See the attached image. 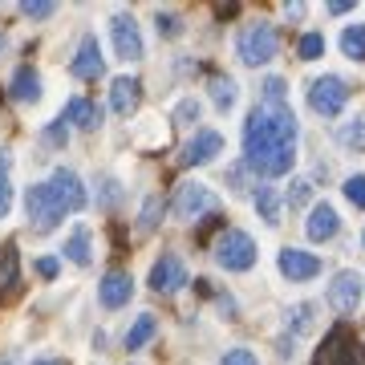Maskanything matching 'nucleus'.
Here are the masks:
<instances>
[{"label":"nucleus","mask_w":365,"mask_h":365,"mask_svg":"<svg viewBox=\"0 0 365 365\" xmlns=\"http://www.w3.org/2000/svg\"><path fill=\"white\" fill-rule=\"evenodd\" d=\"M21 13H25V16H37V21H45V16L57 13V4H53V0H25V4H21Z\"/></svg>","instance_id":"c756f323"},{"label":"nucleus","mask_w":365,"mask_h":365,"mask_svg":"<svg viewBox=\"0 0 365 365\" xmlns=\"http://www.w3.org/2000/svg\"><path fill=\"white\" fill-rule=\"evenodd\" d=\"M211 102L220 106V110H232L235 106V81L215 73V78H211Z\"/></svg>","instance_id":"393cba45"},{"label":"nucleus","mask_w":365,"mask_h":365,"mask_svg":"<svg viewBox=\"0 0 365 365\" xmlns=\"http://www.w3.org/2000/svg\"><path fill=\"white\" fill-rule=\"evenodd\" d=\"M102 69H106V61H102L98 41L86 37L81 41V49H78V57H73V73H78V78H102Z\"/></svg>","instance_id":"a211bd4d"},{"label":"nucleus","mask_w":365,"mask_h":365,"mask_svg":"<svg viewBox=\"0 0 365 365\" xmlns=\"http://www.w3.org/2000/svg\"><path fill=\"white\" fill-rule=\"evenodd\" d=\"M215 260L227 272H248L252 264H256V240L248 232H240V227H227L220 235V244H215Z\"/></svg>","instance_id":"f03ea898"},{"label":"nucleus","mask_w":365,"mask_h":365,"mask_svg":"<svg viewBox=\"0 0 365 365\" xmlns=\"http://www.w3.org/2000/svg\"><path fill=\"white\" fill-rule=\"evenodd\" d=\"M345 199H349L353 207H365V175H353V179H345Z\"/></svg>","instance_id":"c85d7f7f"},{"label":"nucleus","mask_w":365,"mask_h":365,"mask_svg":"<svg viewBox=\"0 0 365 365\" xmlns=\"http://www.w3.org/2000/svg\"><path fill=\"white\" fill-rule=\"evenodd\" d=\"M361 244H365V235H361Z\"/></svg>","instance_id":"37998d69"},{"label":"nucleus","mask_w":365,"mask_h":365,"mask_svg":"<svg viewBox=\"0 0 365 365\" xmlns=\"http://www.w3.org/2000/svg\"><path fill=\"white\" fill-rule=\"evenodd\" d=\"M37 272L45 276V280H53V276L61 272V264L53 260V256H41V260H37Z\"/></svg>","instance_id":"473e14b6"},{"label":"nucleus","mask_w":365,"mask_h":365,"mask_svg":"<svg viewBox=\"0 0 365 365\" xmlns=\"http://www.w3.org/2000/svg\"><path fill=\"white\" fill-rule=\"evenodd\" d=\"M223 365H260V361H256L252 349H232L227 357H223Z\"/></svg>","instance_id":"2f4dec72"},{"label":"nucleus","mask_w":365,"mask_h":365,"mask_svg":"<svg viewBox=\"0 0 365 365\" xmlns=\"http://www.w3.org/2000/svg\"><path fill=\"white\" fill-rule=\"evenodd\" d=\"M134 106H138V81L118 78L114 86H110V110H114V114H130Z\"/></svg>","instance_id":"6ab92c4d"},{"label":"nucleus","mask_w":365,"mask_h":365,"mask_svg":"<svg viewBox=\"0 0 365 365\" xmlns=\"http://www.w3.org/2000/svg\"><path fill=\"white\" fill-rule=\"evenodd\" d=\"M317 365H365V349L345 329H333L325 337V345L317 349Z\"/></svg>","instance_id":"0eeeda50"},{"label":"nucleus","mask_w":365,"mask_h":365,"mask_svg":"<svg viewBox=\"0 0 365 365\" xmlns=\"http://www.w3.org/2000/svg\"><path fill=\"white\" fill-rule=\"evenodd\" d=\"M155 25L163 29V33H175V29H179V21H175L170 13H158V16H155Z\"/></svg>","instance_id":"f704fd0d"},{"label":"nucleus","mask_w":365,"mask_h":365,"mask_svg":"<svg viewBox=\"0 0 365 365\" xmlns=\"http://www.w3.org/2000/svg\"><path fill=\"white\" fill-rule=\"evenodd\" d=\"M33 365H57V361H53V357H41V361H33Z\"/></svg>","instance_id":"ea45409f"},{"label":"nucleus","mask_w":365,"mask_h":365,"mask_svg":"<svg viewBox=\"0 0 365 365\" xmlns=\"http://www.w3.org/2000/svg\"><path fill=\"white\" fill-rule=\"evenodd\" d=\"M0 365H9V361H0Z\"/></svg>","instance_id":"79ce46f5"},{"label":"nucleus","mask_w":365,"mask_h":365,"mask_svg":"<svg viewBox=\"0 0 365 365\" xmlns=\"http://www.w3.org/2000/svg\"><path fill=\"white\" fill-rule=\"evenodd\" d=\"M284 16H288V21H300V16H304V9H300V4H288Z\"/></svg>","instance_id":"58836bf2"},{"label":"nucleus","mask_w":365,"mask_h":365,"mask_svg":"<svg viewBox=\"0 0 365 365\" xmlns=\"http://www.w3.org/2000/svg\"><path fill=\"white\" fill-rule=\"evenodd\" d=\"M223 150V134L220 130H199L191 143L182 146V155H179V163L182 167H199V163H207V158H215Z\"/></svg>","instance_id":"f8f14e48"},{"label":"nucleus","mask_w":365,"mask_h":365,"mask_svg":"<svg viewBox=\"0 0 365 365\" xmlns=\"http://www.w3.org/2000/svg\"><path fill=\"white\" fill-rule=\"evenodd\" d=\"M337 232H341L337 211L329 207V203H317V207L309 211V220H304V235H309V240H317V244H325V240H333Z\"/></svg>","instance_id":"4468645a"},{"label":"nucleus","mask_w":365,"mask_h":365,"mask_svg":"<svg viewBox=\"0 0 365 365\" xmlns=\"http://www.w3.org/2000/svg\"><path fill=\"white\" fill-rule=\"evenodd\" d=\"M280 272L288 280H313L321 272V260H317L313 252H300V248H284L280 252Z\"/></svg>","instance_id":"ddd939ff"},{"label":"nucleus","mask_w":365,"mask_h":365,"mask_svg":"<svg viewBox=\"0 0 365 365\" xmlns=\"http://www.w3.org/2000/svg\"><path fill=\"white\" fill-rule=\"evenodd\" d=\"M49 191L57 195V203H61L66 211H81V207H86V187H81V179H78L69 167H57V170H53Z\"/></svg>","instance_id":"9d476101"},{"label":"nucleus","mask_w":365,"mask_h":365,"mask_svg":"<svg viewBox=\"0 0 365 365\" xmlns=\"http://www.w3.org/2000/svg\"><path fill=\"white\" fill-rule=\"evenodd\" d=\"M337 143L349 146V150H365V114L349 118V122L341 126V130H337Z\"/></svg>","instance_id":"b1692460"},{"label":"nucleus","mask_w":365,"mask_h":365,"mask_svg":"<svg viewBox=\"0 0 365 365\" xmlns=\"http://www.w3.org/2000/svg\"><path fill=\"white\" fill-rule=\"evenodd\" d=\"M349 9H353V0H329V13H333V16L349 13Z\"/></svg>","instance_id":"e433bc0d"},{"label":"nucleus","mask_w":365,"mask_h":365,"mask_svg":"<svg viewBox=\"0 0 365 365\" xmlns=\"http://www.w3.org/2000/svg\"><path fill=\"white\" fill-rule=\"evenodd\" d=\"M345 102H349V86L341 78H333V73H325V78H317L313 86H309V106H313L321 118H337L341 110H345Z\"/></svg>","instance_id":"39448f33"},{"label":"nucleus","mask_w":365,"mask_h":365,"mask_svg":"<svg viewBox=\"0 0 365 365\" xmlns=\"http://www.w3.org/2000/svg\"><path fill=\"white\" fill-rule=\"evenodd\" d=\"M13 211V179H9V167H0V220Z\"/></svg>","instance_id":"cd10ccee"},{"label":"nucleus","mask_w":365,"mask_h":365,"mask_svg":"<svg viewBox=\"0 0 365 365\" xmlns=\"http://www.w3.org/2000/svg\"><path fill=\"white\" fill-rule=\"evenodd\" d=\"M9 98L13 102H37L41 98V78L33 66H21L13 73V81H9Z\"/></svg>","instance_id":"f3484780"},{"label":"nucleus","mask_w":365,"mask_h":365,"mask_svg":"<svg viewBox=\"0 0 365 365\" xmlns=\"http://www.w3.org/2000/svg\"><path fill=\"white\" fill-rule=\"evenodd\" d=\"M182 284H187V264H182L179 256H158V264L150 268V288L163 292V297H170V292H179Z\"/></svg>","instance_id":"9b49d317"},{"label":"nucleus","mask_w":365,"mask_h":365,"mask_svg":"<svg viewBox=\"0 0 365 365\" xmlns=\"http://www.w3.org/2000/svg\"><path fill=\"white\" fill-rule=\"evenodd\" d=\"M155 329H158V321H155L150 313H143V317H138V321H134L130 329H126V349H130V353H138V349L146 345V341L155 337Z\"/></svg>","instance_id":"412c9836"},{"label":"nucleus","mask_w":365,"mask_h":365,"mask_svg":"<svg viewBox=\"0 0 365 365\" xmlns=\"http://www.w3.org/2000/svg\"><path fill=\"white\" fill-rule=\"evenodd\" d=\"M304 195H309V182H297V187L288 191V203H292V207H300V203H304Z\"/></svg>","instance_id":"72a5a7b5"},{"label":"nucleus","mask_w":365,"mask_h":365,"mask_svg":"<svg viewBox=\"0 0 365 365\" xmlns=\"http://www.w3.org/2000/svg\"><path fill=\"white\" fill-rule=\"evenodd\" d=\"M244 155L256 175H288L297 163V118L284 102L256 106L244 122Z\"/></svg>","instance_id":"f257e3e1"},{"label":"nucleus","mask_w":365,"mask_h":365,"mask_svg":"<svg viewBox=\"0 0 365 365\" xmlns=\"http://www.w3.org/2000/svg\"><path fill=\"white\" fill-rule=\"evenodd\" d=\"M280 49V37H276V29L268 21L260 25H248L240 33V57H244V66H268Z\"/></svg>","instance_id":"7ed1b4c3"},{"label":"nucleus","mask_w":365,"mask_h":365,"mask_svg":"<svg viewBox=\"0 0 365 365\" xmlns=\"http://www.w3.org/2000/svg\"><path fill=\"white\" fill-rule=\"evenodd\" d=\"M61 130H66V122H57V126H49V130H45V143H49V146H57V143H61Z\"/></svg>","instance_id":"c9c22d12"},{"label":"nucleus","mask_w":365,"mask_h":365,"mask_svg":"<svg viewBox=\"0 0 365 365\" xmlns=\"http://www.w3.org/2000/svg\"><path fill=\"white\" fill-rule=\"evenodd\" d=\"M61 122H66V126H78V130H98V122H102L98 102H90V98H73V102L66 106Z\"/></svg>","instance_id":"dca6fc26"},{"label":"nucleus","mask_w":365,"mask_h":365,"mask_svg":"<svg viewBox=\"0 0 365 365\" xmlns=\"http://www.w3.org/2000/svg\"><path fill=\"white\" fill-rule=\"evenodd\" d=\"M4 49H9V41H4V37H0V53H4Z\"/></svg>","instance_id":"a19ab883"},{"label":"nucleus","mask_w":365,"mask_h":365,"mask_svg":"<svg viewBox=\"0 0 365 365\" xmlns=\"http://www.w3.org/2000/svg\"><path fill=\"white\" fill-rule=\"evenodd\" d=\"M329 304L337 309V313L349 317L357 304H361V276L357 272H337L329 280Z\"/></svg>","instance_id":"1a4fd4ad"},{"label":"nucleus","mask_w":365,"mask_h":365,"mask_svg":"<svg viewBox=\"0 0 365 365\" xmlns=\"http://www.w3.org/2000/svg\"><path fill=\"white\" fill-rule=\"evenodd\" d=\"M130 297H134L130 272H106L102 276V304H106V309H122Z\"/></svg>","instance_id":"2eb2a0df"},{"label":"nucleus","mask_w":365,"mask_h":365,"mask_svg":"<svg viewBox=\"0 0 365 365\" xmlns=\"http://www.w3.org/2000/svg\"><path fill=\"white\" fill-rule=\"evenodd\" d=\"M110 37H114V53L118 61H143V33H138V21L130 13H114L110 16Z\"/></svg>","instance_id":"423d86ee"},{"label":"nucleus","mask_w":365,"mask_h":365,"mask_svg":"<svg viewBox=\"0 0 365 365\" xmlns=\"http://www.w3.org/2000/svg\"><path fill=\"white\" fill-rule=\"evenodd\" d=\"M252 199H256V211H260L264 220H268V223H280V195H276L272 187H260Z\"/></svg>","instance_id":"a878e982"},{"label":"nucleus","mask_w":365,"mask_h":365,"mask_svg":"<svg viewBox=\"0 0 365 365\" xmlns=\"http://www.w3.org/2000/svg\"><path fill=\"white\" fill-rule=\"evenodd\" d=\"M179 118H182V122H191V118H199V106H179Z\"/></svg>","instance_id":"4c0bfd02"},{"label":"nucleus","mask_w":365,"mask_h":365,"mask_svg":"<svg viewBox=\"0 0 365 365\" xmlns=\"http://www.w3.org/2000/svg\"><path fill=\"white\" fill-rule=\"evenodd\" d=\"M61 215H66V207L57 203V195L49 191V182H37V187H29V223H33V232H37V235L57 232Z\"/></svg>","instance_id":"20e7f679"},{"label":"nucleus","mask_w":365,"mask_h":365,"mask_svg":"<svg viewBox=\"0 0 365 365\" xmlns=\"http://www.w3.org/2000/svg\"><path fill=\"white\" fill-rule=\"evenodd\" d=\"M16 276H21V268H16V244H4L0 248V292H13Z\"/></svg>","instance_id":"4be33fe9"},{"label":"nucleus","mask_w":365,"mask_h":365,"mask_svg":"<svg viewBox=\"0 0 365 365\" xmlns=\"http://www.w3.org/2000/svg\"><path fill=\"white\" fill-rule=\"evenodd\" d=\"M297 53L304 57V61L321 57V53H325V37H321V33H304V37H300V45H297Z\"/></svg>","instance_id":"bb28decb"},{"label":"nucleus","mask_w":365,"mask_h":365,"mask_svg":"<svg viewBox=\"0 0 365 365\" xmlns=\"http://www.w3.org/2000/svg\"><path fill=\"white\" fill-rule=\"evenodd\" d=\"M158 211H163V199H150V203H146V211H143V220H138V227H143V232H150V227H155Z\"/></svg>","instance_id":"7c9ffc66"},{"label":"nucleus","mask_w":365,"mask_h":365,"mask_svg":"<svg viewBox=\"0 0 365 365\" xmlns=\"http://www.w3.org/2000/svg\"><path fill=\"white\" fill-rule=\"evenodd\" d=\"M211 207H215V195H211V187H203V182H182L179 191H175V203H170V211L179 220H195V215H203Z\"/></svg>","instance_id":"6e6552de"},{"label":"nucleus","mask_w":365,"mask_h":365,"mask_svg":"<svg viewBox=\"0 0 365 365\" xmlns=\"http://www.w3.org/2000/svg\"><path fill=\"white\" fill-rule=\"evenodd\" d=\"M341 53L349 61H365V25H349L341 33Z\"/></svg>","instance_id":"5701e85b"},{"label":"nucleus","mask_w":365,"mask_h":365,"mask_svg":"<svg viewBox=\"0 0 365 365\" xmlns=\"http://www.w3.org/2000/svg\"><path fill=\"white\" fill-rule=\"evenodd\" d=\"M90 240H93V232L86 227V223L69 227V240H66V260H69V264H90Z\"/></svg>","instance_id":"aec40b11"}]
</instances>
